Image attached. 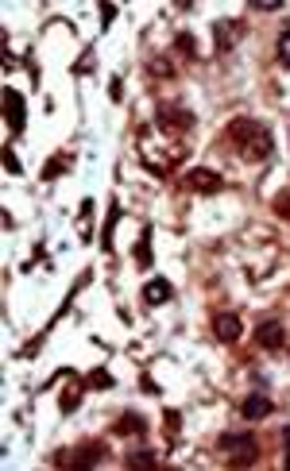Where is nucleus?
<instances>
[{"label":"nucleus","mask_w":290,"mask_h":471,"mask_svg":"<svg viewBox=\"0 0 290 471\" xmlns=\"http://www.w3.org/2000/svg\"><path fill=\"white\" fill-rule=\"evenodd\" d=\"M228 139L236 144V151H240L244 163H263V158L271 155V131L259 128L256 120H232Z\"/></svg>","instance_id":"nucleus-1"},{"label":"nucleus","mask_w":290,"mask_h":471,"mask_svg":"<svg viewBox=\"0 0 290 471\" xmlns=\"http://www.w3.org/2000/svg\"><path fill=\"white\" fill-rule=\"evenodd\" d=\"M217 448L225 452V456H232V460H240V464H248V460H256V452H259V444L252 433H225L221 440H217Z\"/></svg>","instance_id":"nucleus-2"},{"label":"nucleus","mask_w":290,"mask_h":471,"mask_svg":"<svg viewBox=\"0 0 290 471\" xmlns=\"http://www.w3.org/2000/svg\"><path fill=\"white\" fill-rule=\"evenodd\" d=\"M4 120H8V128H12V136H20V131L28 128V117H23V93L12 89V85L4 89Z\"/></svg>","instance_id":"nucleus-3"},{"label":"nucleus","mask_w":290,"mask_h":471,"mask_svg":"<svg viewBox=\"0 0 290 471\" xmlns=\"http://www.w3.org/2000/svg\"><path fill=\"white\" fill-rule=\"evenodd\" d=\"M256 340H259V348H267V352H279V348H283V344H286V328L279 325V321H267V325H259Z\"/></svg>","instance_id":"nucleus-4"},{"label":"nucleus","mask_w":290,"mask_h":471,"mask_svg":"<svg viewBox=\"0 0 290 471\" xmlns=\"http://www.w3.org/2000/svg\"><path fill=\"white\" fill-rule=\"evenodd\" d=\"M271 410H275V402H271L267 394H248L240 402V413L248 417V421H263V417H267Z\"/></svg>","instance_id":"nucleus-5"},{"label":"nucleus","mask_w":290,"mask_h":471,"mask_svg":"<svg viewBox=\"0 0 290 471\" xmlns=\"http://www.w3.org/2000/svg\"><path fill=\"white\" fill-rule=\"evenodd\" d=\"M213 328H217V340H225V344L240 340V317H236V313H217Z\"/></svg>","instance_id":"nucleus-6"},{"label":"nucleus","mask_w":290,"mask_h":471,"mask_svg":"<svg viewBox=\"0 0 290 471\" xmlns=\"http://www.w3.org/2000/svg\"><path fill=\"white\" fill-rule=\"evenodd\" d=\"M171 294H174V290H171V282H166V278H151L144 286V301H147V305H163V301H171Z\"/></svg>","instance_id":"nucleus-7"},{"label":"nucleus","mask_w":290,"mask_h":471,"mask_svg":"<svg viewBox=\"0 0 290 471\" xmlns=\"http://www.w3.org/2000/svg\"><path fill=\"white\" fill-rule=\"evenodd\" d=\"M159 128H193V117L186 109H159Z\"/></svg>","instance_id":"nucleus-8"},{"label":"nucleus","mask_w":290,"mask_h":471,"mask_svg":"<svg viewBox=\"0 0 290 471\" xmlns=\"http://www.w3.org/2000/svg\"><path fill=\"white\" fill-rule=\"evenodd\" d=\"M190 185H193L198 193H217L225 182H221V178H217L213 170H190Z\"/></svg>","instance_id":"nucleus-9"},{"label":"nucleus","mask_w":290,"mask_h":471,"mask_svg":"<svg viewBox=\"0 0 290 471\" xmlns=\"http://www.w3.org/2000/svg\"><path fill=\"white\" fill-rule=\"evenodd\" d=\"M144 429H147V425H144V417H139V413H124V417H120V425H117L120 437H128V433H136V437H139Z\"/></svg>","instance_id":"nucleus-10"},{"label":"nucleus","mask_w":290,"mask_h":471,"mask_svg":"<svg viewBox=\"0 0 290 471\" xmlns=\"http://www.w3.org/2000/svg\"><path fill=\"white\" fill-rule=\"evenodd\" d=\"M213 35H217V50H228V47H232V28H228L225 20L213 23Z\"/></svg>","instance_id":"nucleus-11"},{"label":"nucleus","mask_w":290,"mask_h":471,"mask_svg":"<svg viewBox=\"0 0 290 471\" xmlns=\"http://www.w3.org/2000/svg\"><path fill=\"white\" fill-rule=\"evenodd\" d=\"M136 255H139V263H144V266H151V228H144V236H139Z\"/></svg>","instance_id":"nucleus-12"},{"label":"nucleus","mask_w":290,"mask_h":471,"mask_svg":"<svg viewBox=\"0 0 290 471\" xmlns=\"http://www.w3.org/2000/svg\"><path fill=\"white\" fill-rule=\"evenodd\" d=\"M63 170H66V155H58V158H50V163L43 166V178H47V182H55Z\"/></svg>","instance_id":"nucleus-13"},{"label":"nucleus","mask_w":290,"mask_h":471,"mask_svg":"<svg viewBox=\"0 0 290 471\" xmlns=\"http://www.w3.org/2000/svg\"><path fill=\"white\" fill-rule=\"evenodd\" d=\"M90 386H97V390H109V386H112V375H109L104 367H97L93 375H90Z\"/></svg>","instance_id":"nucleus-14"},{"label":"nucleus","mask_w":290,"mask_h":471,"mask_svg":"<svg viewBox=\"0 0 290 471\" xmlns=\"http://www.w3.org/2000/svg\"><path fill=\"white\" fill-rule=\"evenodd\" d=\"M128 467H155V456H151V452H131Z\"/></svg>","instance_id":"nucleus-15"},{"label":"nucleus","mask_w":290,"mask_h":471,"mask_svg":"<svg viewBox=\"0 0 290 471\" xmlns=\"http://www.w3.org/2000/svg\"><path fill=\"white\" fill-rule=\"evenodd\" d=\"M279 62H283V66L290 70V31L279 35Z\"/></svg>","instance_id":"nucleus-16"},{"label":"nucleus","mask_w":290,"mask_h":471,"mask_svg":"<svg viewBox=\"0 0 290 471\" xmlns=\"http://www.w3.org/2000/svg\"><path fill=\"white\" fill-rule=\"evenodd\" d=\"M4 170L12 174V178H16V174H23V166H20V158L12 155V147H4Z\"/></svg>","instance_id":"nucleus-17"},{"label":"nucleus","mask_w":290,"mask_h":471,"mask_svg":"<svg viewBox=\"0 0 290 471\" xmlns=\"http://www.w3.org/2000/svg\"><path fill=\"white\" fill-rule=\"evenodd\" d=\"M193 47H198V43H193V35H190V31H182V35H178V50H182L186 58H193V55H198Z\"/></svg>","instance_id":"nucleus-18"},{"label":"nucleus","mask_w":290,"mask_h":471,"mask_svg":"<svg viewBox=\"0 0 290 471\" xmlns=\"http://www.w3.org/2000/svg\"><path fill=\"white\" fill-rule=\"evenodd\" d=\"M275 212H279L283 220H290V193H283V197L275 201Z\"/></svg>","instance_id":"nucleus-19"},{"label":"nucleus","mask_w":290,"mask_h":471,"mask_svg":"<svg viewBox=\"0 0 290 471\" xmlns=\"http://www.w3.org/2000/svg\"><path fill=\"white\" fill-rule=\"evenodd\" d=\"M112 16H117V4H101V23H104V28L112 23Z\"/></svg>","instance_id":"nucleus-20"},{"label":"nucleus","mask_w":290,"mask_h":471,"mask_svg":"<svg viewBox=\"0 0 290 471\" xmlns=\"http://www.w3.org/2000/svg\"><path fill=\"white\" fill-rule=\"evenodd\" d=\"M109 93H112V101H120V97H124V89H120V77H112V85H109Z\"/></svg>","instance_id":"nucleus-21"},{"label":"nucleus","mask_w":290,"mask_h":471,"mask_svg":"<svg viewBox=\"0 0 290 471\" xmlns=\"http://www.w3.org/2000/svg\"><path fill=\"white\" fill-rule=\"evenodd\" d=\"M283 464H286V467H290V448H286V456H283Z\"/></svg>","instance_id":"nucleus-22"}]
</instances>
